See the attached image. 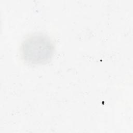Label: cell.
Masks as SVG:
<instances>
[{
  "label": "cell",
  "instance_id": "obj_1",
  "mask_svg": "<svg viewBox=\"0 0 133 133\" xmlns=\"http://www.w3.org/2000/svg\"><path fill=\"white\" fill-rule=\"evenodd\" d=\"M52 39L46 34L35 33L25 38L21 46L24 61L31 64H44L50 61L54 53Z\"/></svg>",
  "mask_w": 133,
  "mask_h": 133
}]
</instances>
